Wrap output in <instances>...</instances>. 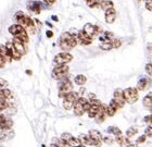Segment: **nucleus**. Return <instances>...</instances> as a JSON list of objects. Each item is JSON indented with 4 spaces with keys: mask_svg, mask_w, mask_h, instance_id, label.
Instances as JSON below:
<instances>
[{
    "mask_svg": "<svg viewBox=\"0 0 152 147\" xmlns=\"http://www.w3.org/2000/svg\"><path fill=\"white\" fill-rule=\"evenodd\" d=\"M150 111H151V112H152V107H151V108H150Z\"/></svg>",
    "mask_w": 152,
    "mask_h": 147,
    "instance_id": "obj_54",
    "label": "nucleus"
},
{
    "mask_svg": "<svg viewBox=\"0 0 152 147\" xmlns=\"http://www.w3.org/2000/svg\"><path fill=\"white\" fill-rule=\"evenodd\" d=\"M14 37L18 38L19 40H21L22 43H24V44L28 43V35H27V33H26V29H24V31H22L21 33H19V34L15 35Z\"/></svg>",
    "mask_w": 152,
    "mask_h": 147,
    "instance_id": "obj_24",
    "label": "nucleus"
},
{
    "mask_svg": "<svg viewBox=\"0 0 152 147\" xmlns=\"http://www.w3.org/2000/svg\"><path fill=\"white\" fill-rule=\"evenodd\" d=\"M148 96H149V97H151V98H152V92H150V93L148 94Z\"/></svg>",
    "mask_w": 152,
    "mask_h": 147,
    "instance_id": "obj_52",
    "label": "nucleus"
},
{
    "mask_svg": "<svg viewBox=\"0 0 152 147\" xmlns=\"http://www.w3.org/2000/svg\"><path fill=\"white\" fill-rule=\"evenodd\" d=\"M67 143H69V145H70L71 147H78L83 144L82 141H80V138H78V137H72Z\"/></svg>",
    "mask_w": 152,
    "mask_h": 147,
    "instance_id": "obj_28",
    "label": "nucleus"
},
{
    "mask_svg": "<svg viewBox=\"0 0 152 147\" xmlns=\"http://www.w3.org/2000/svg\"><path fill=\"white\" fill-rule=\"evenodd\" d=\"M24 27H23L22 25H20V24H13V25H11L9 27V33L10 34H12L13 36H15V35H18L19 33H21L22 31H24Z\"/></svg>",
    "mask_w": 152,
    "mask_h": 147,
    "instance_id": "obj_19",
    "label": "nucleus"
},
{
    "mask_svg": "<svg viewBox=\"0 0 152 147\" xmlns=\"http://www.w3.org/2000/svg\"><path fill=\"white\" fill-rule=\"evenodd\" d=\"M142 102H143V106H145L146 108H149L150 109L152 107V98L148 96V95H147V96L143 98Z\"/></svg>",
    "mask_w": 152,
    "mask_h": 147,
    "instance_id": "obj_31",
    "label": "nucleus"
},
{
    "mask_svg": "<svg viewBox=\"0 0 152 147\" xmlns=\"http://www.w3.org/2000/svg\"><path fill=\"white\" fill-rule=\"evenodd\" d=\"M73 60V56L66 51L60 52L54 57V62L57 64H67L69 62Z\"/></svg>",
    "mask_w": 152,
    "mask_h": 147,
    "instance_id": "obj_5",
    "label": "nucleus"
},
{
    "mask_svg": "<svg viewBox=\"0 0 152 147\" xmlns=\"http://www.w3.org/2000/svg\"><path fill=\"white\" fill-rule=\"evenodd\" d=\"M74 82H75V84L79 85V86H83V85H85V83L87 82V77H86L85 75H83V74H78V75L75 76Z\"/></svg>",
    "mask_w": 152,
    "mask_h": 147,
    "instance_id": "obj_25",
    "label": "nucleus"
},
{
    "mask_svg": "<svg viewBox=\"0 0 152 147\" xmlns=\"http://www.w3.org/2000/svg\"><path fill=\"white\" fill-rule=\"evenodd\" d=\"M146 8L149 11H152V0H147L146 1Z\"/></svg>",
    "mask_w": 152,
    "mask_h": 147,
    "instance_id": "obj_41",
    "label": "nucleus"
},
{
    "mask_svg": "<svg viewBox=\"0 0 152 147\" xmlns=\"http://www.w3.org/2000/svg\"><path fill=\"white\" fill-rule=\"evenodd\" d=\"M6 46H7V48L9 49L10 54H11V58H12V60H20V59L22 58V54H21L19 51L16 50L15 47L13 46L12 43H7Z\"/></svg>",
    "mask_w": 152,
    "mask_h": 147,
    "instance_id": "obj_11",
    "label": "nucleus"
},
{
    "mask_svg": "<svg viewBox=\"0 0 152 147\" xmlns=\"http://www.w3.org/2000/svg\"><path fill=\"white\" fill-rule=\"evenodd\" d=\"M60 39H61V40H64V42L69 43L72 48H74V47L77 45V43H78V42H77V38H76L75 36L72 35L70 32L63 33V34L61 35Z\"/></svg>",
    "mask_w": 152,
    "mask_h": 147,
    "instance_id": "obj_8",
    "label": "nucleus"
},
{
    "mask_svg": "<svg viewBox=\"0 0 152 147\" xmlns=\"http://www.w3.org/2000/svg\"><path fill=\"white\" fill-rule=\"evenodd\" d=\"M73 137V136H72V134H71V133H63V134L61 135V140H62V141H64V142H69L71 140V138Z\"/></svg>",
    "mask_w": 152,
    "mask_h": 147,
    "instance_id": "obj_34",
    "label": "nucleus"
},
{
    "mask_svg": "<svg viewBox=\"0 0 152 147\" xmlns=\"http://www.w3.org/2000/svg\"><path fill=\"white\" fill-rule=\"evenodd\" d=\"M146 142V135H141V136H139V137L137 138V143H145Z\"/></svg>",
    "mask_w": 152,
    "mask_h": 147,
    "instance_id": "obj_42",
    "label": "nucleus"
},
{
    "mask_svg": "<svg viewBox=\"0 0 152 147\" xmlns=\"http://www.w3.org/2000/svg\"><path fill=\"white\" fill-rule=\"evenodd\" d=\"M103 141H104V143H107V144H113L114 143V140L111 137H103Z\"/></svg>",
    "mask_w": 152,
    "mask_h": 147,
    "instance_id": "obj_43",
    "label": "nucleus"
},
{
    "mask_svg": "<svg viewBox=\"0 0 152 147\" xmlns=\"http://www.w3.org/2000/svg\"><path fill=\"white\" fill-rule=\"evenodd\" d=\"M79 138H80V141L84 145H94L96 147H100V145H101V142L92 140L89 135H80Z\"/></svg>",
    "mask_w": 152,
    "mask_h": 147,
    "instance_id": "obj_10",
    "label": "nucleus"
},
{
    "mask_svg": "<svg viewBox=\"0 0 152 147\" xmlns=\"http://www.w3.org/2000/svg\"><path fill=\"white\" fill-rule=\"evenodd\" d=\"M4 65H6V61H4L2 58L0 57V68H3Z\"/></svg>",
    "mask_w": 152,
    "mask_h": 147,
    "instance_id": "obj_44",
    "label": "nucleus"
},
{
    "mask_svg": "<svg viewBox=\"0 0 152 147\" xmlns=\"http://www.w3.org/2000/svg\"><path fill=\"white\" fill-rule=\"evenodd\" d=\"M151 85V81L150 79H141L137 84V90H145Z\"/></svg>",
    "mask_w": 152,
    "mask_h": 147,
    "instance_id": "obj_18",
    "label": "nucleus"
},
{
    "mask_svg": "<svg viewBox=\"0 0 152 147\" xmlns=\"http://www.w3.org/2000/svg\"><path fill=\"white\" fill-rule=\"evenodd\" d=\"M146 72L149 74L150 76H152V63H148L146 65Z\"/></svg>",
    "mask_w": 152,
    "mask_h": 147,
    "instance_id": "obj_38",
    "label": "nucleus"
},
{
    "mask_svg": "<svg viewBox=\"0 0 152 147\" xmlns=\"http://www.w3.org/2000/svg\"><path fill=\"white\" fill-rule=\"evenodd\" d=\"M13 125V121L11 119H4L2 121L0 122V131H3V130H10L12 128Z\"/></svg>",
    "mask_w": 152,
    "mask_h": 147,
    "instance_id": "obj_20",
    "label": "nucleus"
},
{
    "mask_svg": "<svg viewBox=\"0 0 152 147\" xmlns=\"http://www.w3.org/2000/svg\"><path fill=\"white\" fill-rule=\"evenodd\" d=\"M77 42L80 43L82 45H90L92 42V37L87 35L84 31H80V32H78V35H77Z\"/></svg>",
    "mask_w": 152,
    "mask_h": 147,
    "instance_id": "obj_9",
    "label": "nucleus"
},
{
    "mask_svg": "<svg viewBox=\"0 0 152 147\" xmlns=\"http://www.w3.org/2000/svg\"><path fill=\"white\" fill-rule=\"evenodd\" d=\"M26 73L28 74V75H31V74H32V71H31V70H27V71H26Z\"/></svg>",
    "mask_w": 152,
    "mask_h": 147,
    "instance_id": "obj_51",
    "label": "nucleus"
},
{
    "mask_svg": "<svg viewBox=\"0 0 152 147\" xmlns=\"http://www.w3.org/2000/svg\"><path fill=\"white\" fill-rule=\"evenodd\" d=\"M116 19V11L114 10V8L108 9L105 11V22L107 23H113Z\"/></svg>",
    "mask_w": 152,
    "mask_h": 147,
    "instance_id": "obj_14",
    "label": "nucleus"
},
{
    "mask_svg": "<svg viewBox=\"0 0 152 147\" xmlns=\"http://www.w3.org/2000/svg\"><path fill=\"white\" fill-rule=\"evenodd\" d=\"M113 99L115 100V102L118 105V107H120V108H123L124 106H125V104H126V100H125V98H124L123 90H120V88L115 90V92H114V95H113Z\"/></svg>",
    "mask_w": 152,
    "mask_h": 147,
    "instance_id": "obj_7",
    "label": "nucleus"
},
{
    "mask_svg": "<svg viewBox=\"0 0 152 147\" xmlns=\"http://www.w3.org/2000/svg\"><path fill=\"white\" fill-rule=\"evenodd\" d=\"M85 1H86V2H87V1H89V0H85Z\"/></svg>",
    "mask_w": 152,
    "mask_h": 147,
    "instance_id": "obj_55",
    "label": "nucleus"
},
{
    "mask_svg": "<svg viewBox=\"0 0 152 147\" xmlns=\"http://www.w3.org/2000/svg\"><path fill=\"white\" fill-rule=\"evenodd\" d=\"M14 136V132L10 129V130H3V131L0 132V141L1 142H6L9 141Z\"/></svg>",
    "mask_w": 152,
    "mask_h": 147,
    "instance_id": "obj_15",
    "label": "nucleus"
},
{
    "mask_svg": "<svg viewBox=\"0 0 152 147\" xmlns=\"http://www.w3.org/2000/svg\"><path fill=\"white\" fill-rule=\"evenodd\" d=\"M44 1H46L47 3H50V4H52V3H54L57 0H44Z\"/></svg>",
    "mask_w": 152,
    "mask_h": 147,
    "instance_id": "obj_47",
    "label": "nucleus"
},
{
    "mask_svg": "<svg viewBox=\"0 0 152 147\" xmlns=\"http://www.w3.org/2000/svg\"><path fill=\"white\" fill-rule=\"evenodd\" d=\"M126 147H137V145L133 144V143H128V144L126 145Z\"/></svg>",
    "mask_w": 152,
    "mask_h": 147,
    "instance_id": "obj_48",
    "label": "nucleus"
},
{
    "mask_svg": "<svg viewBox=\"0 0 152 147\" xmlns=\"http://www.w3.org/2000/svg\"><path fill=\"white\" fill-rule=\"evenodd\" d=\"M47 36L49 37V38H51V37L53 36V33L51 32V31H48V32H47Z\"/></svg>",
    "mask_w": 152,
    "mask_h": 147,
    "instance_id": "obj_45",
    "label": "nucleus"
},
{
    "mask_svg": "<svg viewBox=\"0 0 152 147\" xmlns=\"http://www.w3.org/2000/svg\"><path fill=\"white\" fill-rule=\"evenodd\" d=\"M108 132L109 133H111V134H114L115 136H118V135L122 134V131H121L118 128H116V126H109Z\"/></svg>",
    "mask_w": 152,
    "mask_h": 147,
    "instance_id": "obj_29",
    "label": "nucleus"
},
{
    "mask_svg": "<svg viewBox=\"0 0 152 147\" xmlns=\"http://www.w3.org/2000/svg\"><path fill=\"white\" fill-rule=\"evenodd\" d=\"M52 20H53V21H58V18L56 15H53L52 16Z\"/></svg>",
    "mask_w": 152,
    "mask_h": 147,
    "instance_id": "obj_50",
    "label": "nucleus"
},
{
    "mask_svg": "<svg viewBox=\"0 0 152 147\" xmlns=\"http://www.w3.org/2000/svg\"><path fill=\"white\" fill-rule=\"evenodd\" d=\"M72 90H73V85H72L70 80H67L66 77L61 80L60 85H59V96L64 98L67 94L72 92Z\"/></svg>",
    "mask_w": 152,
    "mask_h": 147,
    "instance_id": "obj_2",
    "label": "nucleus"
},
{
    "mask_svg": "<svg viewBox=\"0 0 152 147\" xmlns=\"http://www.w3.org/2000/svg\"><path fill=\"white\" fill-rule=\"evenodd\" d=\"M11 90H8V88H1L0 90V100L1 99H4V100H8L9 98H11Z\"/></svg>",
    "mask_w": 152,
    "mask_h": 147,
    "instance_id": "obj_26",
    "label": "nucleus"
},
{
    "mask_svg": "<svg viewBox=\"0 0 152 147\" xmlns=\"http://www.w3.org/2000/svg\"><path fill=\"white\" fill-rule=\"evenodd\" d=\"M100 47H101V49H103V50H107V51L111 50V49L113 48L111 40H110V42H102L101 45H100Z\"/></svg>",
    "mask_w": 152,
    "mask_h": 147,
    "instance_id": "obj_30",
    "label": "nucleus"
},
{
    "mask_svg": "<svg viewBox=\"0 0 152 147\" xmlns=\"http://www.w3.org/2000/svg\"><path fill=\"white\" fill-rule=\"evenodd\" d=\"M90 105H91V104H90ZM99 108H100V106H95V105L90 106L89 110L87 111V113H88V115H89V118H95L96 119V117H97V115H98Z\"/></svg>",
    "mask_w": 152,
    "mask_h": 147,
    "instance_id": "obj_22",
    "label": "nucleus"
},
{
    "mask_svg": "<svg viewBox=\"0 0 152 147\" xmlns=\"http://www.w3.org/2000/svg\"><path fill=\"white\" fill-rule=\"evenodd\" d=\"M83 31H84L87 35L90 36V37H94V36L100 34V31H101V29H100L99 26L94 25V24H90V23H87V24H85Z\"/></svg>",
    "mask_w": 152,
    "mask_h": 147,
    "instance_id": "obj_6",
    "label": "nucleus"
},
{
    "mask_svg": "<svg viewBox=\"0 0 152 147\" xmlns=\"http://www.w3.org/2000/svg\"><path fill=\"white\" fill-rule=\"evenodd\" d=\"M124 93V98L126 100V102L128 104H134L138 100V90L134 88V87H129V88H126V90H123Z\"/></svg>",
    "mask_w": 152,
    "mask_h": 147,
    "instance_id": "obj_3",
    "label": "nucleus"
},
{
    "mask_svg": "<svg viewBox=\"0 0 152 147\" xmlns=\"http://www.w3.org/2000/svg\"><path fill=\"white\" fill-rule=\"evenodd\" d=\"M78 147H86V145H84V144H82L80 146H78Z\"/></svg>",
    "mask_w": 152,
    "mask_h": 147,
    "instance_id": "obj_53",
    "label": "nucleus"
},
{
    "mask_svg": "<svg viewBox=\"0 0 152 147\" xmlns=\"http://www.w3.org/2000/svg\"><path fill=\"white\" fill-rule=\"evenodd\" d=\"M42 147H46V146H45V145H42Z\"/></svg>",
    "mask_w": 152,
    "mask_h": 147,
    "instance_id": "obj_56",
    "label": "nucleus"
},
{
    "mask_svg": "<svg viewBox=\"0 0 152 147\" xmlns=\"http://www.w3.org/2000/svg\"><path fill=\"white\" fill-rule=\"evenodd\" d=\"M117 110H115V109L113 108V107H111L110 105L107 106V115L108 117H113L115 113H116Z\"/></svg>",
    "mask_w": 152,
    "mask_h": 147,
    "instance_id": "obj_33",
    "label": "nucleus"
},
{
    "mask_svg": "<svg viewBox=\"0 0 152 147\" xmlns=\"http://www.w3.org/2000/svg\"><path fill=\"white\" fill-rule=\"evenodd\" d=\"M109 105L111 106V107H113V108L115 109V110H118V109H120V107H118V105H117L116 102H115V100H114V99H112L111 101H110V104H109Z\"/></svg>",
    "mask_w": 152,
    "mask_h": 147,
    "instance_id": "obj_39",
    "label": "nucleus"
},
{
    "mask_svg": "<svg viewBox=\"0 0 152 147\" xmlns=\"http://www.w3.org/2000/svg\"><path fill=\"white\" fill-rule=\"evenodd\" d=\"M88 135L92 138V140H95V141H100V142H101L102 140H103V136H102V134L99 131H97V130H90V131L88 132Z\"/></svg>",
    "mask_w": 152,
    "mask_h": 147,
    "instance_id": "obj_21",
    "label": "nucleus"
},
{
    "mask_svg": "<svg viewBox=\"0 0 152 147\" xmlns=\"http://www.w3.org/2000/svg\"><path fill=\"white\" fill-rule=\"evenodd\" d=\"M4 119H6V117H4L3 115H1V113H0V122L2 121V120H4Z\"/></svg>",
    "mask_w": 152,
    "mask_h": 147,
    "instance_id": "obj_49",
    "label": "nucleus"
},
{
    "mask_svg": "<svg viewBox=\"0 0 152 147\" xmlns=\"http://www.w3.org/2000/svg\"><path fill=\"white\" fill-rule=\"evenodd\" d=\"M8 85V82L6 80H3V79H0V90L1 88H4V87Z\"/></svg>",
    "mask_w": 152,
    "mask_h": 147,
    "instance_id": "obj_40",
    "label": "nucleus"
},
{
    "mask_svg": "<svg viewBox=\"0 0 152 147\" xmlns=\"http://www.w3.org/2000/svg\"><path fill=\"white\" fill-rule=\"evenodd\" d=\"M69 67H67V64H58L57 67L54 68L53 71H52V76H53V79H56V80H63V79H65L67 75V73H69Z\"/></svg>",
    "mask_w": 152,
    "mask_h": 147,
    "instance_id": "obj_1",
    "label": "nucleus"
},
{
    "mask_svg": "<svg viewBox=\"0 0 152 147\" xmlns=\"http://www.w3.org/2000/svg\"><path fill=\"white\" fill-rule=\"evenodd\" d=\"M107 117H108V115H107V106H104L102 104V105L100 106V108H99L98 115H97L96 119H97L99 122H103Z\"/></svg>",
    "mask_w": 152,
    "mask_h": 147,
    "instance_id": "obj_16",
    "label": "nucleus"
},
{
    "mask_svg": "<svg viewBox=\"0 0 152 147\" xmlns=\"http://www.w3.org/2000/svg\"><path fill=\"white\" fill-rule=\"evenodd\" d=\"M0 147H1V146H0Z\"/></svg>",
    "mask_w": 152,
    "mask_h": 147,
    "instance_id": "obj_57",
    "label": "nucleus"
},
{
    "mask_svg": "<svg viewBox=\"0 0 152 147\" xmlns=\"http://www.w3.org/2000/svg\"><path fill=\"white\" fill-rule=\"evenodd\" d=\"M111 43H112L113 48H118V47H121V45H122V43H121L120 39H112Z\"/></svg>",
    "mask_w": 152,
    "mask_h": 147,
    "instance_id": "obj_35",
    "label": "nucleus"
},
{
    "mask_svg": "<svg viewBox=\"0 0 152 147\" xmlns=\"http://www.w3.org/2000/svg\"><path fill=\"white\" fill-rule=\"evenodd\" d=\"M115 141L118 143V145H120V146H126V145L129 143V141L127 140V137H124L122 134L118 135V136H116V137H115Z\"/></svg>",
    "mask_w": 152,
    "mask_h": 147,
    "instance_id": "obj_27",
    "label": "nucleus"
},
{
    "mask_svg": "<svg viewBox=\"0 0 152 147\" xmlns=\"http://www.w3.org/2000/svg\"><path fill=\"white\" fill-rule=\"evenodd\" d=\"M98 8H100V9L102 10H107L108 9H111V8H113V2L112 1H110V0H102L101 2L98 4Z\"/></svg>",
    "mask_w": 152,
    "mask_h": 147,
    "instance_id": "obj_23",
    "label": "nucleus"
},
{
    "mask_svg": "<svg viewBox=\"0 0 152 147\" xmlns=\"http://www.w3.org/2000/svg\"><path fill=\"white\" fill-rule=\"evenodd\" d=\"M137 133V129L136 128H129L127 129L126 131V137H133V136H135Z\"/></svg>",
    "mask_w": 152,
    "mask_h": 147,
    "instance_id": "obj_32",
    "label": "nucleus"
},
{
    "mask_svg": "<svg viewBox=\"0 0 152 147\" xmlns=\"http://www.w3.org/2000/svg\"><path fill=\"white\" fill-rule=\"evenodd\" d=\"M143 121H145V123H147V124H152V115H146L145 119H143Z\"/></svg>",
    "mask_w": 152,
    "mask_h": 147,
    "instance_id": "obj_37",
    "label": "nucleus"
},
{
    "mask_svg": "<svg viewBox=\"0 0 152 147\" xmlns=\"http://www.w3.org/2000/svg\"><path fill=\"white\" fill-rule=\"evenodd\" d=\"M28 9L33 13L39 14L41 12V3L39 1H31V3L28 4Z\"/></svg>",
    "mask_w": 152,
    "mask_h": 147,
    "instance_id": "obj_17",
    "label": "nucleus"
},
{
    "mask_svg": "<svg viewBox=\"0 0 152 147\" xmlns=\"http://www.w3.org/2000/svg\"><path fill=\"white\" fill-rule=\"evenodd\" d=\"M145 135L146 136H148V137H152V126H148V128L146 129V131H145Z\"/></svg>",
    "mask_w": 152,
    "mask_h": 147,
    "instance_id": "obj_36",
    "label": "nucleus"
},
{
    "mask_svg": "<svg viewBox=\"0 0 152 147\" xmlns=\"http://www.w3.org/2000/svg\"><path fill=\"white\" fill-rule=\"evenodd\" d=\"M0 57L6 61V63L7 62H11V61H12L10 51H9V49L7 48L6 45H0Z\"/></svg>",
    "mask_w": 152,
    "mask_h": 147,
    "instance_id": "obj_12",
    "label": "nucleus"
},
{
    "mask_svg": "<svg viewBox=\"0 0 152 147\" xmlns=\"http://www.w3.org/2000/svg\"><path fill=\"white\" fill-rule=\"evenodd\" d=\"M88 96H89V99H90V100H92V99H96V95H95V94H89Z\"/></svg>",
    "mask_w": 152,
    "mask_h": 147,
    "instance_id": "obj_46",
    "label": "nucleus"
},
{
    "mask_svg": "<svg viewBox=\"0 0 152 147\" xmlns=\"http://www.w3.org/2000/svg\"><path fill=\"white\" fill-rule=\"evenodd\" d=\"M12 44H13V46L15 47V49L18 51H19L20 54H25V52H26V48H25V44L24 43H22L21 40H19L18 38H13V40H12Z\"/></svg>",
    "mask_w": 152,
    "mask_h": 147,
    "instance_id": "obj_13",
    "label": "nucleus"
},
{
    "mask_svg": "<svg viewBox=\"0 0 152 147\" xmlns=\"http://www.w3.org/2000/svg\"><path fill=\"white\" fill-rule=\"evenodd\" d=\"M88 102V100L84 97H79L77 99V101L75 102V105H74L73 109H74V115H77V117H80L83 115L84 113L86 112L85 110V105Z\"/></svg>",
    "mask_w": 152,
    "mask_h": 147,
    "instance_id": "obj_4",
    "label": "nucleus"
}]
</instances>
